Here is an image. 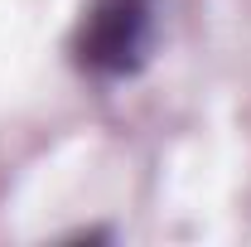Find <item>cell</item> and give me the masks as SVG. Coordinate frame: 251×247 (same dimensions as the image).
I'll use <instances>...</instances> for the list:
<instances>
[{"label":"cell","mask_w":251,"mask_h":247,"mask_svg":"<svg viewBox=\"0 0 251 247\" xmlns=\"http://www.w3.org/2000/svg\"><path fill=\"white\" fill-rule=\"evenodd\" d=\"M155 5L150 0H92L73 34V59L92 78H130L150 59Z\"/></svg>","instance_id":"obj_1"}]
</instances>
